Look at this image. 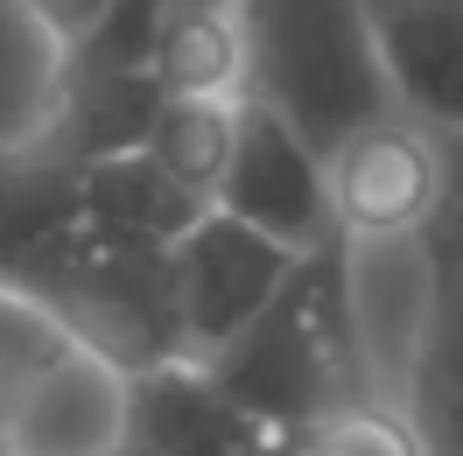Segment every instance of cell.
<instances>
[{
	"instance_id": "52a82bcc",
	"label": "cell",
	"mask_w": 463,
	"mask_h": 456,
	"mask_svg": "<svg viewBox=\"0 0 463 456\" xmlns=\"http://www.w3.org/2000/svg\"><path fill=\"white\" fill-rule=\"evenodd\" d=\"M323 190L337 232H429L442 197V134L393 106L323 155Z\"/></svg>"
},
{
	"instance_id": "6da1fadb",
	"label": "cell",
	"mask_w": 463,
	"mask_h": 456,
	"mask_svg": "<svg viewBox=\"0 0 463 456\" xmlns=\"http://www.w3.org/2000/svg\"><path fill=\"white\" fill-rule=\"evenodd\" d=\"M246 43V99L295 127L309 155L337 147L393 113L365 0H232Z\"/></svg>"
},
{
	"instance_id": "9c48e42d",
	"label": "cell",
	"mask_w": 463,
	"mask_h": 456,
	"mask_svg": "<svg viewBox=\"0 0 463 456\" xmlns=\"http://www.w3.org/2000/svg\"><path fill=\"white\" fill-rule=\"evenodd\" d=\"M203 211H211V204L190 197V190H175L169 176L155 169L147 155H134V147L78 162V225H85L91 239H106V246L169 253Z\"/></svg>"
},
{
	"instance_id": "277c9868",
	"label": "cell",
	"mask_w": 463,
	"mask_h": 456,
	"mask_svg": "<svg viewBox=\"0 0 463 456\" xmlns=\"http://www.w3.org/2000/svg\"><path fill=\"white\" fill-rule=\"evenodd\" d=\"M288 246H274L260 232H246L225 211H203L197 225L169 246V309H175V344L183 366H203L211 351H225L232 337H246L274 295L295 274Z\"/></svg>"
},
{
	"instance_id": "ba28073f",
	"label": "cell",
	"mask_w": 463,
	"mask_h": 456,
	"mask_svg": "<svg viewBox=\"0 0 463 456\" xmlns=\"http://www.w3.org/2000/svg\"><path fill=\"white\" fill-rule=\"evenodd\" d=\"M386 91L407 119L463 134V0H365Z\"/></svg>"
},
{
	"instance_id": "2e32d148",
	"label": "cell",
	"mask_w": 463,
	"mask_h": 456,
	"mask_svg": "<svg viewBox=\"0 0 463 456\" xmlns=\"http://www.w3.org/2000/svg\"><path fill=\"white\" fill-rule=\"evenodd\" d=\"M267 456H281V442H274V450H267Z\"/></svg>"
},
{
	"instance_id": "5bb4252c",
	"label": "cell",
	"mask_w": 463,
	"mask_h": 456,
	"mask_svg": "<svg viewBox=\"0 0 463 456\" xmlns=\"http://www.w3.org/2000/svg\"><path fill=\"white\" fill-rule=\"evenodd\" d=\"M14 7H22L50 43H63V50H78V43L113 14V0H14Z\"/></svg>"
},
{
	"instance_id": "3957f363",
	"label": "cell",
	"mask_w": 463,
	"mask_h": 456,
	"mask_svg": "<svg viewBox=\"0 0 463 456\" xmlns=\"http://www.w3.org/2000/svg\"><path fill=\"white\" fill-rule=\"evenodd\" d=\"M337 309H345V344L358 394L373 407L407 414L414 400V366L435 323V281L442 260L429 253L421 232H337Z\"/></svg>"
},
{
	"instance_id": "9a60e30c",
	"label": "cell",
	"mask_w": 463,
	"mask_h": 456,
	"mask_svg": "<svg viewBox=\"0 0 463 456\" xmlns=\"http://www.w3.org/2000/svg\"><path fill=\"white\" fill-rule=\"evenodd\" d=\"M414 435H421V450H429V456H463V400L449 407V414H435V422H421Z\"/></svg>"
},
{
	"instance_id": "5b68a950",
	"label": "cell",
	"mask_w": 463,
	"mask_h": 456,
	"mask_svg": "<svg viewBox=\"0 0 463 456\" xmlns=\"http://www.w3.org/2000/svg\"><path fill=\"white\" fill-rule=\"evenodd\" d=\"M134 372L85 344H57L0 400V456H127Z\"/></svg>"
},
{
	"instance_id": "30bf717a",
	"label": "cell",
	"mask_w": 463,
	"mask_h": 456,
	"mask_svg": "<svg viewBox=\"0 0 463 456\" xmlns=\"http://www.w3.org/2000/svg\"><path fill=\"white\" fill-rule=\"evenodd\" d=\"M155 99H246V43L232 0H169L147 29Z\"/></svg>"
},
{
	"instance_id": "8992f818",
	"label": "cell",
	"mask_w": 463,
	"mask_h": 456,
	"mask_svg": "<svg viewBox=\"0 0 463 456\" xmlns=\"http://www.w3.org/2000/svg\"><path fill=\"white\" fill-rule=\"evenodd\" d=\"M211 211L239 218L288 253H323L337 225H330V190H323V155L302 147L295 127L267 113L260 99H239V134H232V162L211 190Z\"/></svg>"
},
{
	"instance_id": "7c38bea8",
	"label": "cell",
	"mask_w": 463,
	"mask_h": 456,
	"mask_svg": "<svg viewBox=\"0 0 463 456\" xmlns=\"http://www.w3.org/2000/svg\"><path fill=\"white\" fill-rule=\"evenodd\" d=\"M281 456H429V450H421L407 414L373 407V400H345V407L317 414L309 428L281 435Z\"/></svg>"
},
{
	"instance_id": "7a4b0ae2",
	"label": "cell",
	"mask_w": 463,
	"mask_h": 456,
	"mask_svg": "<svg viewBox=\"0 0 463 456\" xmlns=\"http://www.w3.org/2000/svg\"><path fill=\"white\" fill-rule=\"evenodd\" d=\"M330 246H337V239H330ZM330 246L295 260L288 288L274 295V309H267L246 337H232L225 351H211L203 366H190L232 414H246V422L267 428V435H295V428H309L317 414H330V407L365 400L358 394V372H351Z\"/></svg>"
},
{
	"instance_id": "4fadbf2b",
	"label": "cell",
	"mask_w": 463,
	"mask_h": 456,
	"mask_svg": "<svg viewBox=\"0 0 463 456\" xmlns=\"http://www.w3.org/2000/svg\"><path fill=\"white\" fill-rule=\"evenodd\" d=\"M421 239L442 267H463V134H442V197Z\"/></svg>"
},
{
	"instance_id": "8fae6325",
	"label": "cell",
	"mask_w": 463,
	"mask_h": 456,
	"mask_svg": "<svg viewBox=\"0 0 463 456\" xmlns=\"http://www.w3.org/2000/svg\"><path fill=\"white\" fill-rule=\"evenodd\" d=\"M232 134H239V99H155L134 155H147L175 190L211 204V190L232 162Z\"/></svg>"
}]
</instances>
